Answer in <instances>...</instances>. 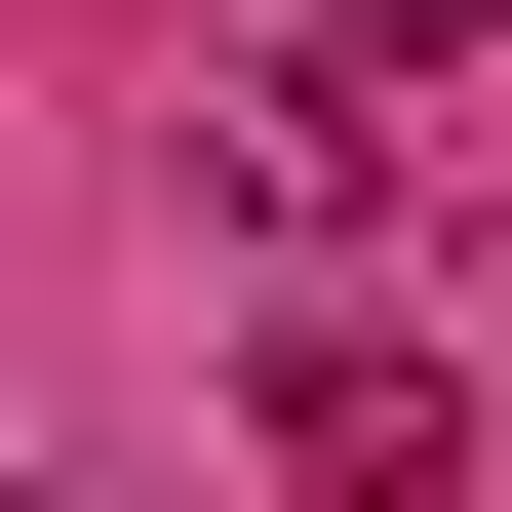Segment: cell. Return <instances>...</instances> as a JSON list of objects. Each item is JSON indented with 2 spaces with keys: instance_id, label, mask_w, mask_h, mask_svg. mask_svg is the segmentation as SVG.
<instances>
[{
  "instance_id": "obj_1",
  "label": "cell",
  "mask_w": 512,
  "mask_h": 512,
  "mask_svg": "<svg viewBox=\"0 0 512 512\" xmlns=\"http://www.w3.org/2000/svg\"><path fill=\"white\" fill-rule=\"evenodd\" d=\"M197 197H237L276 276H355L394 197H434V158H394V40H276V79H197Z\"/></svg>"
},
{
  "instance_id": "obj_2",
  "label": "cell",
  "mask_w": 512,
  "mask_h": 512,
  "mask_svg": "<svg viewBox=\"0 0 512 512\" xmlns=\"http://www.w3.org/2000/svg\"><path fill=\"white\" fill-rule=\"evenodd\" d=\"M237 434L316 473V512H473V434H512V394H473V355H394V316H276V355H237Z\"/></svg>"
},
{
  "instance_id": "obj_3",
  "label": "cell",
  "mask_w": 512,
  "mask_h": 512,
  "mask_svg": "<svg viewBox=\"0 0 512 512\" xmlns=\"http://www.w3.org/2000/svg\"><path fill=\"white\" fill-rule=\"evenodd\" d=\"M316 40H394V79H473V40H512V0H316Z\"/></svg>"
},
{
  "instance_id": "obj_4",
  "label": "cell",
  "mask_w": 512,
  "mask_h": 512,
  "mask_svg": "<svg viewBox=\"0 0 512 512\" xmlns=\"http://www.w3.org/2000/svg\"><path fill=\"white\" fill-rule=\"evenodd\" d=\"M0 512H40V473H0Z\"/></svg>"
}]
</instances>
